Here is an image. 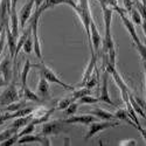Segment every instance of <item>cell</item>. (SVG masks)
<instances>
[{"instance_id": "6da1fadb", "label": "cell", "mask_w": 146, "mask_h": 146, "mask_svg": "<svg viewBox=\"0 0 146 146\" xmlns=\"http://www.w3.org/2000/svg\"><path fill=\"white\" fill-rule=\"evenodd\" d=\"M33 67H36L39 69V72H40V75H42L48 82L49 83H56L57 86H60V87H62V88H64V89H67V90H69V91H74L76 88L75 87H72V86H69V84H67V83H64L63 81H61L58 77H57V75L55 74V72L50 69V68H48L42 61L38 64H33Z\"/></svg>"}, {"instance_id": "7a4b0ae2", "label": "cell", "mask_w": 146, "mask_h": 146, "mask_svg": "<svg viewBox=\"0 0 146 146\" xmlns=\"http://www.w3.org/2000/svg\"><path fill=\"white\" fill-rule=\"evenodd\" d=\"M66 131L64 127V121L55 119V120H47L44 123H42L41 127V135L42 136H57L60 133H62Z\"/></svg>"}, {"instance_id": "3957f363", "label": "cell", "mask_w": 146, "mask_h": 146, "mask_svg": "<svg viewBox=\"0 0 146 146\" xmlns=\"http://www.w3.org/2000/svg\"><path fill=\"white\" fill-rule=\"evenodd\" d=\"M20 92L17 89V84H15V78L13 77L12 82L7 86L5 91L0 95V105H8L9 103H13L19 100Z\"/></svg>"}, {"instance_id": "277c9868", "label": "cell", "mask_w": 146, "mask_h": 146, "mask_svg": "<svg viewBox=\"0 0 146 146\" xmlns=\"http://www.w3.org/2000/svg\"><path fill=\"white\" fill-rule=\"evenodd\" d=\"M90 127H89V131L86 136H84V139L86 140H89L90 138H92L95 135H97L98 132L105 130V129H109V127H115V126H118L120 125L119 121H112V120H103V121H92V123L89 124Z\"/></svg>"}, {"instance_id": "5b68a950", "label": "cell", "mask_w": 146, "mask_h": 146, "mask_svg": "<svg viewBox=\"0 0 146 146\" xmlns=\"http://www.w3.org/2000/svg\"><path fill=\"white\" fill-rule=\"evenodd\" d=\"M56 110V108L53 106L50 109H48L43 105L39 106V108H36L34 109V110L31 112V117H32V123L33 124H42L44 123V121H47L48 119H49V117L52 116V113Z\"/></svg>"}, {"instance_id": "8992f818", "label": "cell", "mask_w": 146, "mask_h": 146, "mask_svg": "<svg viewBox=\"0 0 146 146\" xmlns=\"http://www.w3.org/2000/svg\"><path fill=\"white\" fill-rule=\"evenodd\" d=\"M41 17V13L38 11H35V14L32 18V23H33V29H32V35H33V42H34V52L38 56V58L42 60V53H41V43L39 40V19Z\"/></svg>"}, {"instance_id": "52a82bcc", "label": "cell", "mask_w": 146, "mask_h": 146, "mask_svg": "<svg viewBox=\"0 0 146 146\" xmlns=\"http://www.w3.org/2000/svg\"><path fill=\"white\" fill-rule=\"evenodd\" d=\"M101 43H102V36H101L98 29H97L96 23L92 20L90 22V40H89V46H90L91 53H94V50L96 53H98Z\"/></svg>"}, {"instance_id": "ba28073f", "label": "cell", "mask_w": 146, "mask_h": 146, "mask_svg": "<svg viewBox=\"0 0 146 146\" xmlns=\"http://www.w3.org/2000/svg\"><path fill=\"white\" fill-rule=\"evenodd\" d=\"M12 69H13V58L8 54L0 63V74H1L7 83V86L13 80V74H12Z\"/></svg>"}, {"instance_id": "9c48e42d", "label": "cell", "mask_w": 146, "mask_h": 146, "mask_svg": "<svg viewBox=\"0 0 146 146\" xmlns=\"http://www.w3.org/2000/svg\"><path fill=\"white\" fill-rule=\"evenodd\" d=\"M34 8V0H27V3L22 6L19 13V21H20V27L23 29L26 26L27 21L32 17V12Z\"/></svg>"}, {"instance_id": "30bf717a", "label": "cell", "mask_w": 146, "mask_h": 146, "mask_svg": "<svg viewBox=\"0 0 146 146\" xmlns=\"http://www.w3.org/2000/svg\"><path fill=\"white\" fill-rule=\"evenodd\" d=\"M96 120V117L91 113H87V115H78L75 116L72 115L69 118H66L63 121L64 124H84V125H88L92 121Z\"/></svg>"}, {"instance_id": "8fae6325", "label": "cell", "mask_w": 146, "mask_h": 146, "mask_svg": "<svg viewBox=\"0 0 146 146\" xmlns=\"http://www.w3.org/2000/svg\"><path fill=\"white\" fill-rule=\"evenodd\" d=\"M103 83H102V89H101V97L100 100L103 103H106L111 106H116V104L112 102V100L110 98V95H109V89H108V80H109V72L105 70V72L103 74Z\"/></svg>"}, {"instance_id": "7c38bea8", "label": "cell", "mask_w": 146, "mask_h": 146, "mask_svg": "<svg viewBox=\"0 0 146 146\" xmlns=\"http://www.w3.org/2000/svg\"><path fill=\"white\" fill-rule=\"evenodd\" d=\"M5 35H6V41L9 48V55L14 60V54H15V48H17V41L18 39H15L13 34H12L11 27H9V21L5 23Z\"/></svg>"}, {"instance_id": "4fadbf2b", "label": "cell", "mask_w": 146, "mask_h": 146, "mask_svg": "<svg viewBox=\"0 0 146 146\" xmlns=\"http://www.w3.org/2000/svg\"><path fill=\"white\" fill-rule=\"evenodd\" d=\"M96 62H97V54L91 53V58H90V61H89L88 66H87L86 72H84V75H83V77H82V81H81L80 84H78L80 88H82V87L86 86V83H87V81L89 80V77L94 74V70H95V68H96Z\"/></svg>"}, {"instance_id": "5bb4252c", "label": "cell", "mask_w": 146, "mask_h": 146, "mask_svg": "<svg viewBox=\"0 0 146 146\" xmlns=\"http://www.w3.org/2000/svg\"><path fill=\"white\" fill-rule=\"evenodd\" d=\"M36 89H38V95L42 100L49 98V82H48L42 75H40V80H39Z\"/></svg>"}, {"instance_id": "9a60e30c", "label": "cell", "mask_w": 146, "mask_h": 146, "mask_svg": "<svg viewBox=\"0 0 146 146\" xmlns=\"http://www.w3.org/2000/svg\"><path fill=\"white\" fill-rule=\"evenodd\" d=\"M9 22H11V31L15 39L19 38V15L17 13V9L11 11L9 14Z\"/></svg>"}, {"instance_id": "2e32d148", "label": "cell", "mask_w": 146, "mask_h": 146, "mask_svg": "<svg viewBox=\"0 0 146 146\" xmlns=\"http://www.w3.org/2000/svg\"><path fill=\"white\" fill-rule=\"evenodd\" d=\"M21 95L25 97L26 101H32V102H38V103H41L42 102V98L40 96H38V94L33 92L27 86H22L21 87Z\"/></svg>"}, {"instance_id": "e0dca14e", "label": "cell", "mask_w": 146, "mask_h": 146, "mask_svg": "<svg viewBox=\"0 0 146 146\" xmlns=\"http://www.w3.org/2000/svg\"><path fill=\"white\" fill-rule=\"evenodd\" d=\"M90 113L94 115V116L97 117V118L102 119V120H112V119L115 118L113 113L109 112V111H106V110H103V109H98V108L94 109L92 111H90Z\"/></svg>"}, {"instance_id": "ac0fdd59", "label": "cell", "mask_w": 146, "mask_h": 146, "mask_svg": "<svg viewBox=\"0 0 146 146\" xmlns=\"http://www.w3.org/2000/svg\"><path fill=\"white\" fill-rule=\"evenodd\" d=\"M14 120L12 121V124H9V126L12 127H15V129H20V127H25L29 121L32 120V117H31V113L28 116H23V117H17V118H13Z\"/></svg>"}, {"instance_id": "d6986e66", "label": "cell", "mask_w": 146, "mask_h": 146, "mask_svg": "<svg viewBox=\"0 0 146 146\" xmlns=\"http://www.w3.org/2000/svg\"><path fill=\"white\" fill-rule=\"evenodd\" d=\"M62 4H66V0H43V3L39 7V9H36V11L40 12V13L42 14L46 9L52 8V7L57 6V5H62Z\"/></svg>"}, {"instance_id": "ffe728a7", "label": "cell", "mask_w": 146, "mask_h": 146, "mask_svg": "<svg viewBox=\"0 0 146 146\" xmlns=\"http://www.w3.org/2000/svg\"><path fill=\"white\" fill-rule=\"evenodd\" d=\"M113 116H115V118L120 119V120H124V121H126L127 124H131L132 126H135V127L137 129L136 124L133 123V120L130 118L129 112H127V110H125V109H118V110H117V111L113 113Z\"/></svg>"}, {"instance_id": "44dd1931", "label": "cell", "mask_w": 146, "mask_h": 146, "mask_svg": "<svg viewBox=\"0 0 146 146\" xmlns=\"http://www.w3.org/2000/svg\"><path fill=\"white\" fill-rule=\"evenodd\" d=\"M34 110L33 108H22V109H19L18 111L15 112H11V113H7V118L8 119H13V118H17V117H23V116H28L32 111Z\"/></svg>"}, {"instance_id": "7402d4cb", "label": "cell", "mask_w": 146, "mask_h": 146, "mask_svg": "<svg viewBox=\"0 0 146 146\" xmlns=\"http://www.w3.org/2000/svg\"><path fill=\"white\" fill-rule=\"evenodd\" d=\"M33 67V64L31 63V61L27 58L26 62H25V66L22 68V71H21V87L22 86H27V77H28V72L31 70V68Z\"/></svg>"}, {"instance_id": "603a6c76", "label": "cell", "mask_w": 146, "mask_h": 146, "mask_svg": "<svg viewBox=\"0 0 146 146\" xmlns=\"http://www.w3.org/2000/svg\"><path fill=\"white\" fill-rule=\"evenodd\" d=\"M92 94V89H89L87 87H82L80 89H75L74 91H72V100L74 101H77L78 98H81V97L86 96V95H91Z\"/></svg>"}, {"instance_id": "cb8c5ba5", "label": "cell", "mask_w": 146, "mask_h": 146, "mask_svg": "<svg viewBox=\"0 0 146 146\" xmlns=\"http://www.w3.org/2000/svg\"><path fill=\"white\" fill-rule=\"evenodd\" d=\"M26 104H27V101H19L18 100V101H15L13 103H9L6 106V111L7 112H15V111L19 110V109H22V108L27 106Z\"/></svg>"}, {"instance_id": "d4e9b609", "label": "cell", "mask_w": 146, "mask_h": 146, "mask_svg": "<svg viewBox=\"0 0 146 146\" xmlns=\"http://www.w3.org/2000/svg\"><path fill=\"white\" fill-rule=\"evenodd\" d=\"M129 101H130V103H131V105H132V108H133V110L136 111V113H139L141 117H144V118L146 119V115H145V112H144V109H143V108L135 101L132 92L129 94Z\"/></svg>"}, {"instance_id": "484cf974", "label": "cell", "mask_w": 146, "mask_h": 146, "mask_svg": "<svg viewBox=\"0 0 146 146\" xmlns=\"http://www.w3.org/2000/svg\"><path fill=\"white\" fill-rule=\"evenodd\" d=\"M18 131H19V130L15 129V127L8 126L6 130H4V131L0 132V143L4 141V140H6V139H8L9 137H12L13 135H15V133H18Z\"/></svg>"}, {"instance_id": "4316f807", "label": "cell", "mask_w": 146, "mask_h": 146, "mask_svg": "<svg viewBox=\"0 0 146 146\" xmlns=\"http://www.w3.org/2000/svg\"><path fill=\"white\" fill-rule=\"evenodd\" d=\"M129 13L131 14V20H132V22H135L136 25H138V26H141V23H143V18H141L140 13L137 11V8H136L135 6H133V7L130 9Z\"/></svg>"}, {"instance_id": "83f0119b", "label": "cell", "mask_w": 146, "mask_h": 146, "mask_svg": "<svg viewBox=\"0 0 146 146\" xmlns=\"http://www.w3.org/2000/svg\"><path fill=\"white\" fill-rule=\"evenodd\" d=\"M76 102H78L80 104H95V103L101 102V100L97 98V97L91 96V95H86V96L81 97V98H78Z\"/></svg>"}, {"instance_id": "f1b7e54d", "label": "cell", "mask_w": 146, "mask_h": 146, "mask_svg": "<svg viewBox=\"0 0 146 146\" xmlns=\"http://www.w3.org/2000/svg\"><path fill=\"white\" fill-rule=\"evenodd\" d=\"M72 102H75L72 100V97H64V98H61L57 102V105H55V108H56V110H64V109L68 108V105Z\"/></svg>"}, {"instance_id": "f546056e", "label": "cell", "mask_w": 146, "mask_h": 146, "mask_svg": "<svg viewBox=\"0 0 146 146\" xmlns=\"http://www.w3.org/2000/svg\"><path fill=\"white\" fill-rule=\"evenodd\" d=\"M22 49H23V52H25L26 54H31L32 50L34 49V42H33V35H32V33L28 35V38L26 39L25 43H23Z\"/></svg>"}, {"instance_id": "4dcf8cb0", "label": "cell", "mask_w": 146, "mask_h": 146, "mask_svg": "<svg viewBox=\"0 0 146 146\" xmlns=\"http://www.w3.org/2000/svg\"><path fill=\"white\" fill-rule=\"evenodd\" d=\"M77 108H78V102H72L68 105V108L64 109V115L67 116H72V115H75L76 111H77Z\"/></svg>"}, {"instance_id": "1f68e13d", "label": "cell", "mask_w": 146, "mask_h": 146, "mask_svg": "<svg viewBox=\"0 0 146 146\" xmlns=\"http://www.w3.org/2000/svg\"><path fill=\"white\" fill-rule=\"evenodd\" d=\"M18 139H19V135H18V133H15V135L9 137L8 139H6V140L0 143V146H12V145H14V144L18 143Z\"/></svg>"}, {"instance_id": "d6a6232c", "label": "cell", "mask_w": 146, "mask_h": 146, "mask_svg": "<svg viewBox=\"0 0 146 146\" xmlns=\"http://www.w3.org/2000/svg\"><path fill=\"white\" fill-rule=\"evenodd\" d=\"M34 131H35V124H33L32 121H29V123L25 126V129H23L20 133H18V135H19V137H21L23 135H29V133H33Z\"/></svg>"}, {"instance_id": "836d02e7", "label": "cell", "mask_w": 146, "mask_h": 146, "mask_svg": "<svg viewBox=\"0 0 146 146\" xmlns=\"http://www.w3.org/2000/svg\"><path fill=\"white\" fill-rule=\"evenodd\" d=\"M97 77H98V72H96V74L94 75H91L90 77H89V80L87 81V83H86V86L84 87H87V88H89V89H92L96 84H97Z\"/></svg>"}, {"instance_id": "e575fe53", "label": "cell", "mask_w": 146, "mask_h": 146, "mask_svg": "<svg viewBox=\"0 0 146 146\" xmlns=\"http://www.w3.org/2000/svg\"><path fill=\"white\" fill-rule=\"evenodd\" d=\"M135 46H136L137 50L139 52V54H140V56H141V58H143V62L146 63V47H145L141 42L138 43V44H135Z\"/></svg>"}, {"instance_id": "d590c367", "label": "cell", "mask_w": 146, "mask_h": 146, "mask_svg": "<svg viewBox=\"0 0 146 146\" xmlns=\"http://www.w3.org/2000/svg\"><path fill=\"white\" fill-rule=\"evenodd\" d=\"M120 146H136L137 141L135 139H126V140H120L119 141Z\"/></svg>"}, {"instance_id": "8d00e7d4", "label": "cell", "mask_w": 146, "mask_h": 146, "mask_svg": "<svg viewBox=\"0 0 146 146\" xmlns=\"http://www.w3.org/2000/svg\"><path fill=\"white\" fill-rule=\"evenodd\" d=\"M133 6H135V5H133V1H132V0H124V7H125V9H126L127 13H129L130 9H131Z\"/></svg>"}, {"instance_id": "74e56055", "label": "cell", "mask_w": 146, "mask_h": 146, "mask_svg": "<svg viewBox=\"0 0 146 146\" xmlns=\"http://www.w3.org/2000/svg\"><path fill=\"white\" fill-rule=\"evenodd\" d=\"M6 120H8V118H7V113H5V115H0V126L4 125Z\"/></svg>"}, {"instance_id": "f35d334b", "label": "cell", "mask_w": 146, "mask_h": 146, "mask_svg": "<svg viewBox=\"0 0 146 146\" xmlns=\"http://www.w3.org/2000/svg\"><path fill=\"white\" fill-rule=\"evenodd\" d=\"M43 3V0H34V6H35V11L39 9V7L41 6V4Z\"/></svg>"}, {"instance_id": "ab89813d", "label": "cell", "mask_w": 146, "mask_h": 146, "mask_svg": "<svg viewBox=\"0 0 146 146\" xmlns=\"http://www.w3.org/2000/svg\"><path fill=\"white\" fill-rule=\"evenodd\" d=\"M137 130H139L140 132H141V135H143V137H144V139H145V141H146V129H144V127H141L140 125L137 127Z\"/></svg>"}, {"instance_id": "60d3db41", "label": "cell", "mask_w": 146, "mask_h": 146, "mask_svg": "<svg viewBox=\"0 0 146 146\" xmlns=\"http://www.w3.org/2000/svg\"><path fill=\"white\" fill-rule=\"evenodd\" d=\"M5 86H7V83H6L5 78H4V76L0 74V87H5Z\"/></svg>"}, {"instance_id": "b9f144b4", "label": "cell", "mask_w": 146, "mask_h": 146, "mask_svg": "<svg viewBox=\"0 0 146 146\" xmlns=\"http://www.w3.org/2000/svg\"><path fill=\"white\" fill-rule=\"evenodd\" d=\"M18 1H19V0H12V11H13V9H17Z\"/></svg>"}, {"instance_id": "7bdbcfd3", "label": "cell", "mask_w": 146, "mask_h": 146, "mask_svg": "<svg viewBox=\"0 0 146 146\" xmlns=\"http://www.w3.org/2000/svg\"><path fill=\"white\" fill-rule=\"evenodd\" d=\"M141 27H143L144 34H145V36H146V20H143V23H141Z\"/></svg>"}]
</instances>
